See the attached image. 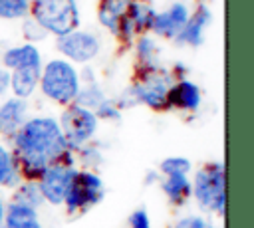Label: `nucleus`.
<instances>
[{"instance_id":"f257e3e1","label":"nucleus","mask_w":254,"mask_h":228,"mask_svg":"<svg viewBox=\"0 0 254 228\" xmlns=\"http://www.w3.org/2000/svg\"><path fill=\"white\" fill-rule=\"evenodd\" d=\"M14 147L16 155L12 159L16 171L26 178H40L50 165L71 167L73 163L62 129L52 117H36L22 123L14 133Z\"/></svg>"},{"instance_id":"f03ea898","label":"nucleus","mask_w":254,"mask_h":228,"mask_svg":"<svg viewBox=\"0 0 254 228\" xmlns=\"http://www.w3.org/2000/svg\"><path fill=\"white\" fill-rule=\"evenodd\" d=\"M32 16L46 32H52L58 38L75 32L79 26L75 0H36L32 4Z\"/></svg>"},{"instance_id":"7ed1b4c3","label":"nucleus","mask_w":254,"mask_h":228,"mask_svg":"<svg viewBox=\"0 0 254 228\" xmlns=\"http://www.w3.org/2000/svg\"><path fill=\"white\" fill-rule=\"evenodd\" d=\"M40 85L46 97L62 105H69L79 91V77L71 63L52 59L40 73Z\"/></svg>"},{"instance_id":"20e7f679","label":"nucleus","mask_w":254,"mask_h":228,"mask_svg":"<svg viewBox=\"0 0 254 228\" xmlns=\"http://www.w3.org/2000/svg\"><path fill=\"white\" fill-rule=\"evenodd\" d=\"M192 192L200 208L222 214L224 212V165L222 163L204 165L194 176Z\"/></svg>"},{"instance_id":"39448f33","label":"nucleus","mask_w":254,"mask_h":228,"mask_svg":"<svg viewBox=\"0 0 254 228\" xmlns=\"http://www.w3.org/2000/svg\"><path fill=\"white\" fill-rule=\"evenodd\" d=\"M103 198V182L95 172L89 171H75L67 192H65V208L67 212H81L95 206Z\"/></svg>"},{"instance_id":"423d86ee","label":"nucleus","mask_w":254,"mask_h":228,"mask_svg":"<svg viewBox=\"0 0 254 228\" xmlns=\"http://www.w3.org/2000/svg\"><path fill=\"white\" fill-rule=\"evenodd\" d=\"M58 125L71 151V149H79L83 143H87L93 137V133L97 131V117L89 109H83L79 105H69L62 113V123Z\"/></svg>"},{"instance_id":"0eeeda50","label":"nucleus","mask_w":254,"mask_h":228,"mask_svg":"<svg viewBox=\"0 0 254 228\" xmlns=\"http://www.w3.org/2000/svg\"><path fill=\"white\" fill-rule=\"evenodd\" d=\"M58 50L73 61L85 63L99 54V40L89 32H69L58 38Z\"/></svg>"},{"instance_id":"6e6552de","label":"nucleus","mask_w":254,"mask_h":228,"mask_svg":"<svg viewBox=\"0 0 254 228\" xmlns=\"http://www.w3.org/2000/svg\"><path fill=\"white\" fill-rule=\"evenodd\" d=\"M73 169L65 165H50L42 174H40V192L42 198L52 202V204H62L69 186V180L73 176Z\"/></svg>"},{"instance_id":"1a4fd4ad","label":"nucleus","mask_w":254,"mask_h":228,"mask_svg":"<svg viewBox=\"0 0 254 228\" xmlns=\"http://www.w3.org/2000/svg\"><path fill=\"white\" fill-rule=\"evenodd\" d=\"M137 103H145L151 109H167V79L157 71L145 73L133 87Z\"/></svg>"},{"instance_id":"9d476101","label":"nucleus","mask_w":254,"mask_h":228,"mask_svg":"<svg viewBox=\"0 0 254 228\" xmlns=\"http://www.w3.org/2000/svg\"><path fill=\"white\" fill-rule=\"evenodd\" d=\"M189 20V8L181 2L173 4L169 10L161 12V14H155L153 18V30L159 34V36H165V38H177L181 34V30L185 28Z\"/></svg>"},{"instance_id":"9b49d317","label":"nucleus","mask_w":254,"mask_h":228,"mask_svg":"<svg viewBox=\"0 0 254 228\" xmlns=\"http://www.w3.org/2000/svg\"><path fill=\"white\" fill-rule=\"evenodd\" d=\"M200 105V89L187 79L177 81L167 89V107L183 109V111H196Z\"/></svg>"},{"instance_id":"f8f14e48","label":"nucleus","mask_w":254,"mask_h":228,"mask_svg":"<svg viewBox=\"0 0 254 228\" xmlns=\"http://www.w3.org/2000/svg\"><path fill=\"white\" fill-rule=\"evenodd\" d=\"M208 22H210V10L206 6H198V10L187 20V24L181 30V34L177 36V40L190 44V46H200L204 40V30H206Z\"/></svg>"},{"instance_id":"ddd939ff","label":"nucleus","mask_w":254,"mask_h":228,"mask_svg":"<svg viewBox=\"0 0 254 228\" xmlns=\"http://www.w3.org/2000/svg\"><path fill=\"white\" fill-rule=\"evenodd\" d=\"M40 73H42V63L16 67L10 73V85L18 99H26L28 95H32V91L40 83Z\"/></svg>"},{"instance_id":"4468645a","label":"nucleus","mask_w":254,"mask_h":228,"mask_svg":"<svg viewBox=\"0 0 254 228\" xmlns=\"http://www.w3.org/2000/svg\"><path fill=\"white\" fill-rule=\"evenodd\" d=\"M4 226L6 228H44L38 220L36 208L12 202L4 210Z\"/></svg>"},{"instance_id":"2eb2a0df","label":"nucleus","mask_w":254,"mask_h":228,"mask_svg":"<svg viewBox=\"0 0 254 228\" xmlns=\"http://www.w3.org/2000/svg\"><path fill=\"white\" fill-rule=\"evenodd\" d=\"M26 115V103L24 99H8L4 105H0V131L2 133H16Z\"/></svg>"},{"instance_id":"dca6fc26","label":"nucleus","mask_w":254,"mask_h":228,"mask_svg":"<svg viewBox=\"0 0 254 228\" xmlns=\"http://www.w3.org/2000/svg\"><path fill=\"white\" fill-rule=\"evenodd\" d=\"M38 63H42V59H40V52L36 50L34 44H24V46H18V48H10L4 54V65L10 67V69L24 67V65H38Z\"/></svg>"},{"instance_id":"f3484780","label":"nucleus","mask_w":254,"mask_h":228,"mask_svg":"<svg viewBox=\"0 0 254 228\" xmlns=\"http://www.w3.org/2000/svg\"><path fill=\"white\" fill-rule=\"evenodd\" d=\"M163 192L167 194V198L173 202V204H185L192 192L190 188V182L187 178V174H169L165 180H163Z\"/></svg>"},{"instance_id":"a211bd4d","label":"nucleus","mask_w":254,"mask_h":228,"mask_svg":"<svg viewBox=\"0 0 254 228\" xmlns=\"http://www.w3.org/2000/svg\"><path fill=\"white\" fill-rule=\"evenodd\" d=\"M127 18L131 20L133 24V30H139V32H145L153 26V18H155V12L143 2V0H129L127 2V10H125Z\"/></svg>"},{"instance_id":"6ab92c4d","label":"nucleus","mask_w":254,"mask_h":228,"mask_svg":"<svg viewBox=\"0 0 254 228\" xmlns=\"http://www.w3.org/2000/svg\"><path fill=\"white\" fill-rule=\"evenodd\" d=\"M127 2L129 0H101L99 4V22L117 32V26H119V20L123 18L125 10H127Z\"/></svg>"},{"instance_id":"aec40b11","label":"nucleus","mask_w":254,"mask_h":228,"mask_svg":"<svg viewBox=\"0 0 254 228\" xmlns=\"http://www.w3.org/2000/svg\"><path fill=\"white\" fill-rule=\"evenodd\" d=\"M18 180V171L14 165L12 155L0 145V184L4 186H14Z\"/></svg>"},{"instance_id":"412c9836","label":"nucleus","mask_w":254,"mask_h":228,"mask_svg":"<svg viewBox=\"0 0 254 228\" xmlns=\"http://www.w3.org/2000/svg\"><path fill=\"white\" fill-rule=\"evenodd\" d=\"M42 200H44V198H42V192H40L38 184H34V182L22 184V186L18 188V192L14 194V202L24 204V206H30V208L40 206Z\"/></svg>"},{"instance_id":"4be33fe9","label":"nucleus","mask_w":254,"mask_h":228,"mask_svg":"<svg viewBox=\"0 0 254 228\" xmlns=\"http://www.w3.org/2000/svg\"><path fill=\"white\" fill-rule=\"evenodd\" d=\"M75 105H79V107H83V109H97L103 101H105V97H103V93H101V89L97 87V85H87L85 89H81V91H77V95H75Z\"/></svg>"},{"instance_id":"5701e85b","label":"nucleus","mask_w":254,"mask_h":228,"mask_svg":"<svg viewBox=\"0 0 254 228\" xmlns=\"http://www.w3.org/2000/svg\"><path fill=\"white\" fill-rule=\"evenodd\" d=\"M30 12V0H0V18H24Z\"/></svg>"},{"instance_id":"b1692460","label":"nucleus","mask_w":254,"mask_h":228,"mask_svg":"<svg viewBox=\"0 0 254 228\" xmlns=\"http://www.w3.org/2000/svg\"><path fill=\"white\" fill-rule=\"evenodd\" d=\"M161 172H165L167 176L169 174H187L190 171V161L185 159V157H169L165 159L161 165H159Z\"/></svg>"},{"instance_id":"393cba45","label":"nucleus","mask_w":254,"mask_h":228,"mask_svg":"<svg viewBox=\"0 0 254 228\" xmlns=\"http://www.w3.org/2000/svg\"><path fill=\"white\" fill-rule=\"evenodd\" d=\"M95 117H101V119H119V117H121V111H119L117 103L105 99V101L95 109Z\"/></svg>"},{"instance_id":"a878e982","label":"nucleus","mask_w":254,"mask_h":228,"mask_svg":"<svg viewBox=\"0 0 254 228\" xmlns=\"http://www.w3.org/2000/svg\"><path fill=\"white\" fill-rule=\"evenodd\" d=\"M137 52H139V57H141L143 63H151L153 54H155V44L149 38H141V42L137 46Z\"/></svg>"},{"instance_id":"bb28decb","label":"nucleus","mask_w":254,"mask_h":228,"mask_svg":"<svg viewBox=\"0 0 254 228\" xmlns=\"http://www.w3.org/2000/svg\"><path fill=\"white\" fill-rule=\"evenodd\" d=\"M129 228H151L149 216L145 208H137L131 216H129Z\"/></svg>"},{"instance_id":"cd10ccee","label":"nucleus","mask_w":254,"mask_h":228,"mask_svg":"<svg viewBox=\"0 0 254 228\" xmlns=\"http://www.w3.org/2000/svg\"><path fill=\"white\" fill-rule=\"evenodd\" d=\"M24 34H26L28 38H32V40H40V38L46 36V30H44L36 20H26V24H24Z\"/></svg>"},{"instance_id":"c85d7f7f","label":"nucleus","mask_w":254,"mask_h":228,"mask_svg":"<svg viewBox=\"0 0 254 228\" xmlns=\"http://www.w3.org/2000/svg\"><path fill=\"white\" fill-rule=\"evenodd\" d=\"M175 228H212V226L198 216H189V218H183L181 222H177Z\"/></svg>"},{"instance_id":"c756f323","label":"nucleus","mask_w":254,"mask_h":228,"mask_svg":"<svg viewBox=\"0 0 254 228\" xmlns=\"http://www.w3.org/2000/svg\"><path fill=\"white\" fill-rule=\"evenodd\" d=\"M10 87V73L6 69H0V93H4Z\"/></svg>"},{"instance_id":"7c9ffc66","label":"nucleus","mask_w":254,"mask_h":228,"mask_svg":"<svg viewBox=\"0 0 254 228\" xmlns=\"http://www.w3.org/2000/svg\"><path fill=\"white\" fill-rule=\"evenodd\" d=\"M4 202H2V198H0V226H2V222H4Z\"/></svg>"},{"instance_id":"2f4dec72","label":"nucleus","mask_w":254,"mask_h":228,"mask_svg":"<svg viewBox=\"0 0 254 228\" xmlns=\"http://www.w3.org/2000/svg\"><path fill=\"white\" fill-rule=\"evenodd\" d=\"M0 228H6V226H4V224H2V226H0Z\"/></svg>"}]
</instances>
